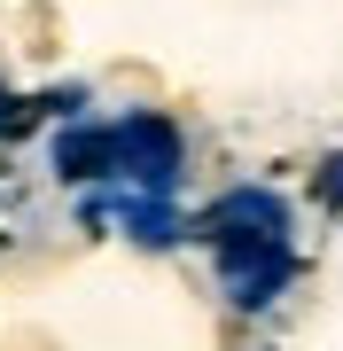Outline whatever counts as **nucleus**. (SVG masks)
Instances as JSON below:
<instances>
[{"instance_id": "obj_1", "label": "nucleus", "mask_w": 343, "mask_h": 351, "mask_svg": "<svg viewBox=\"0 0 343 351\" xmlns=\"http://www.w3.org/2000/svg\"><path fill=\"white\" fill-rule=\"evenodd\" d=\"M289 281H296L289 234H218V289L234 313H266Z\"/></svg>"}, {"instance_id": "obj_2", "label": "nucleus", "mask_w": 343, "mask_h": 351, "mask_svg": "<svg viewBox=\"0 0 343 351\" xmlns=\"http://www.w3.org/2000/svg\"><path fill=\"white\" fill-rule=\"evenodd\" d=\"M117 180L125 188H164L172 195V180H179V133H172V117H117Z\"/></svg>"}, {"instance_id": "obj_3", "label": "nucleus", "mask_w": 343, "mask_h": 351, "mask_svg": "<svg viewBox=\"0 0 343 351\" xmlns=\"http://www.w3.org/2000/svg\"><path fill=\"white\" fill-rule=\"evenodd\" d=\"M203 234H289V203L273 188H234L203 211Z\"/></svg>"}, {"instance_id": "obj_4", "label": "nucleus", "mask_w": 343, "mask_h": 351, "mask_svg": "<svg viewBox=\"0 0 343 351\" xmlns=\"http://www.w3.org/2000/svg\"><path fill=\"white\" fill-rule=\"evenodd\" d=\"M94 211H110L125 234L140 242V250H164V242L179 234V203L164 195V188H133V195H102Z\"/></svg>"}, {"instance_id": "obj_5", "label": "nucleus", "mask_w": 343, "mask_h": 351, "mask_svg": "<svg viewBox=\"0 0 343 351\" xmlns=\"http://www.w3.org/2000/svg\"><path fill=\"white\" fill-rule=\"evenodd\" d=\"M55 172L63 180H117V125H63L55 133Z\"/></svg>"}, {"instance_id": "obj_6", "label": "nucleus", "mask_w": 343, "mask_h": 351, "mask_svg": "<svg viewBox=\"0 0 343 351\" xmlns=\"http://www.w3.org/2000/svg\"><path fill=\"white\" fill-rule=\"evenodd\" d=\"M320 203H343V156L328 164V172H320Z\"/></svg>"}]
</instances>
